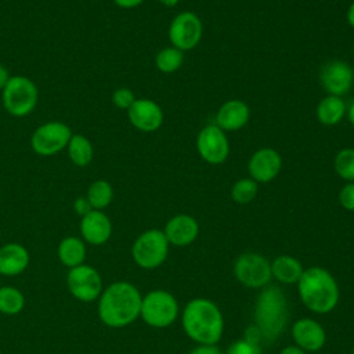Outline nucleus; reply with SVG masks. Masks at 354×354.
Returning <instances> with one entry per match:
<instances>
[{"label":"nucleus","mask_w":354,"mask_h":354,"mask_svg":"<svg viewBox=\"0 0 354 354\" xmlns=\"http://www.w3.org/2000/svg\"><path fill=\"white\" fill-rule=\"evenodd\" d=\"M142 295L127 281H116L104 288L98 297V317L109 328H124L140 318Z\"/></svg>","instance_id":"obj_1"},{"label":"nucleus","mask_w":354,"mask_h":354,"mask_svg":"<svg viewBox=\"0 0 354 354\" xmlns=\"http://www.w3.org/2000/svg\"><path fill=\"white\" fill-rule=\"evenodd\" d=\"M181 325L185 335L196 344H216L224 332V317L214 301L195 297L183 308Z\"/></svg>","instance_id":"obj_2"},{"label":"nucleus","mask_w":354,"mask_h":354,"mask_svg":"<svg viewBox=\"0 0 354 354\" xmlns=\"http://www.w3.org/2000/svg\"><path fill=\"white\" fill-rule=\"evenodd\" d=\"M297 292L304 307L315 314L333 311L340 297L336 278L319 266L304 268L297 281Z\"/></svg>","instance_id":"obj_3"},{"label":"nucleus","mask_w":354,"mask_h":354,"mask_svg":"<svg viewBox=\"0 0 354 354\" xmlns=\"http://www.w3.org/2000/svg\"><path fill=\"white\" fill-rule=\"evenodd\" d=\"M289 318L288 299L277 285H267L260 289L254 303L253 319L260 332L261 340L274 342L285 329Z\"/></svg>","instance_id":"obj_4"},{"label":"nucleus","mask_w":354,"mask_h":354,"mask_svg":"<svg viewBox=\"0 0 354 354\" xmlns=\"http://www.w3.org/2000/svg\"><path fill=\"white\" fill-rule=\"evenodd\" d=\"M180 313L177 299L167 290L155 289L142 296L140 318L149 326L167 328L177 319Z\"/></svg>","instance_id":"obj_5"},{"label":"nucleus","mask_w":354,"mask_h":354,"mask_svg":"<svg viewBox=\"0 0 354 354\" xmlns=\"http://www.w3.org/2000/svg\"><path fill=\"white\" fill-rule=\"evenodd\" d=\"M169 248L170 243L163 230L151 228L136 238L131 246V257L140 268L155 270L166 261Z\"/></svg>","instance_id":"obj_6"},{"label":"nucleus","mask_w":354,"mask_h":354,"mask_svg":"<svg viewBox=\"0 0 354 354\" xmlns=\"http://www.w3.org/2000/svg\"><path fill=\"white\" fill-rule=\"evenodd\" d=\"M39 100V91L35 82L26 76H11L6 87L1 90V101L4 109L14 118L29 115Z\"/></svg>","instance_id":"obj_7"},{"label":"nucleus","mask_w":354,"mask_h":354,"mask_svg":"<svg viewBox=\"0 0 354 354\" xmlns=\"http://www.w3.org/2000/svg\"><path fill=\"white\" fill-rule=\"evenodd\" d=\"M235 279L250 289H263L271 283V263L260 253L245 252L239 254L232 267Z\"/></svg>","instance_id":"obj_8"},{"label":"nucleus","mask_w":354,"mask_h":354,"mask_svg":"<svg viewBox=\"0 0 354 354\" xmlns=\"http://www.w3.org/2000/svg\"><path fill=\"white\" fill-rule=\"evenodd\" d=\"M72 130L68 124L58 120H51L40 124L30 137V147L40 156H53L64 149L72 137Z\"/></svg>","instance_id":"obj_9"},{"label":"nucleus","mask_w":354,"mask_h":354,"mask_svg":"<svg viewBox=\"0 0 354 354\" xmlns=\"http://www.w3.org/2000/svg\"><path fill=\"white\" fill-rule=\"evenodd\" d=\"M66 286L69 293L76 300L83 303L98 300L104 290L101 274L97 268L86 263L69 268L66 275Z\"/></svg>","instance_id":"obj_10"},{"label":"nucleus","mask_w":354,"mask_h":354,"mask_svg":"<svg viewBox=\"0 0 354 354\" xmlns=\"http://www.w3.org/2000/svg\"><path fill=\"white\" fill-rule=\"evenodd\" d=\"M202 21L191 11L177 14L169 26V40L171 46L183 53L196 47L202 39Z\"/></svg>","instance_id":"obj_11"},{"label":"nucleus","mask_w":354,"mask_h":354,"mask_svg":"<svg viewBox=\"0 0 354 354\" xmlns=\"http://www.w3.org/2000/svg\"><path fill=\"white\" fill-rule=\"evenodd\" d=\"M196 149L201 158L210 165L225 162L230 153V144L225 131L216 123L205 126L196 137Z\"/></svg>","instance_id":"obj_12"},{"label":"nucleus","mask_w":354,"mask_h":354,"mask_svg":"<svg viewBox=\"0 0 354 354\" xmlns=\"http://www.w3.org/2000/svg\"><path fill=\"white\" fill-rule=\"evenodd\" d=\"M319 82L329 95L342 97L347 94L354 83L351 66L340 59H332L322 65Z\"/></svg>","instance_id":"obj_13"},{"label":"nucleus","mask_w":354,"mask_h":354,"mask_svg":"<svg viewBox=\"0 0 354 354\" xmlns=\"http://www.w3.org/2000/svg\"><path fill=\"white\" fill-rule=\"evenodd\" d=\"M127 118L133 127L144 133L156 131L163 123L162 108L149 98H136L127 109Z\"/></svg>","instance_id":"obj_14"},{"label":"nucleus","mask_w":354,"mask_h":354,"mask_svg":"<svg viewBox=\"0 0 354 354\" xmlns=\"http://www.w3.org/2000/svg\"><path fill=\"white\" fill-rule=\"evenodd\" d=\"M292 339L306 353H317L326 343V332L314 318H300L292 325Z\"/></svg>","instance_id":"obj_15"},{"label":"nucleus","mask_w":354,"mask_h":354,"mask_svg":"<svg viewBox=\"0 0 354 354\" xmlns=\"http://www.w3.org/2000/svg\"><path fill=\"white\" fill-rule=\"evenodd\" d=\"M282 167V158L279 152L272 148L257 149L248 163L250 178L259 183H268L274 180Z\"/></svg>","instance_id":"obj_16"},{"label":"nucleus","mask_w":354,"mask_h":354,"mask_svg":"<svg viewBox=\"0 0 354 354\" xmlns=\"http://www.w3.org/2000/svg\"><path fill=\"white\" fill-rule=\"evenodd\" d=\"M80 234L88 245H104L112 235V221L102 210L93 209L80 218Z\"/></svg>","instance_id":"obj_17"},{"label":"nucleus","mask_w":354,"mask_h":354,"mask_svg":"<svg viewBox=\"0 0 354 354\" xmlns=\"http://www.w3.org/2000/svg\"><path fill=\"white\" fill-rule=\"evenodd\" d=\"M163 232L171 246L184 248L198 238L199 224L189 214H177L166 223Z\"/></svg>","instance_id":"obj_18"},{"label":"nucleus","mask_w":354,"mask_h":354,"mask_svg":"<svg viewBox=\"0 0 354 354\" xmlns=\"http://www.w3.org/2000/svg\"><path fill=\"white\" fill-rule=\"evenodd\" d=\"M30 261L28 249L18 242H8L0 246V275L15 277L22 274Z\"/></svg>","instance_id":"obj_19"},{"label":"nucleus","mask_w":354,"mask_h":354,"mask_svg":"<svg viewBox=\"0 0 354 354\" xmlns=\"http://www.w3.org/2000/svg\"><path fill=\"white\" fill-rule=\"evenodd\" d=\"M249 116L250 109L243 101L230 100L220 106L216 115V124L224 131H235L249 122Z\"/></svg>","instance_id":"obj_20"},{"label":"nucleus","mask_w":354,"mask_h":354,"mask_svg":"<svg viewBox=\"0 0 354 354\" xmlns=\"http://www.w3.org/2000/svg\"><path fill=\"white\" fill-rule=\"evenodd\" d=\"M303 271V264L296 257L289 254H281L275 257L271 263L272 278L283 285L297 283Z\"/></svg>","instance_id":"obj_21"},{"label":"nucleus","mask_w":354,"mask_h":354,"mask_svg":"<svg viewBox=\"0 0 354 354\" xmlns=\"http://www.w3.org/2000/svg\"><path fill=\"white\" fill-rule=\"evenodd\" d=\"M57 256L59 263L66 268L80 266L86 259V242L82 238L73 235L65 236L58 243Z\"/></svg>","instance_id":"obj_22"},{"label":"nucleus","mask_w":354,"mask_h":354,"mask_svg":"<svg viewBox=\"0 0 354 354\" xmlns=\"http://www.w3.org/2000/svg\"><path fill=\"white\" fill-rule=\"evenodd\" d=\"M346 102L342 97L326 95L317 105V118L325 126L337 124L346 115Z\"/></svg>","instance_id":"obj_23"},{"label":"nucleus","mask_w":354,"mask_h":354,"mask_svg":"<svg viewBox=\"0 0 354 354\" xmlns=\"http://www.w3.org/2000/svg\"><path fill=\"white\" fill-rule=\"evenodd\" d=\"M66 151L71 162L79 167H84L93 160V144L83 134H72L66 145Z\"/></svg>","instance_id":"obj_24"},{"label":"nucleus","mask_w":354,"mask_h":354,"mask_svg":"<svg viewBox=\"0 0 354 354\" xmlns=\"http://www.w3.org/2000/svg\"><path fill=\"white\" fill-rule=\"evenodd\" d=\"M86 198L94 210H104L113 199V188L106 180H95L88 185Z\"/></svg>","instance_id":"obj_25"},{"label":"nucleus","mask_w":354,"mask_h":354,"mask_svg":"<svg viewBox=\"0 0 354 354\" xmlns=\"http://www.w3.org/2000/svg\"><path fill=\"white\" fill-rule=\"evenodd\" d=\"M25 307L24 293L11 285L0 286V313L4 315H17Z\"/></svg>","instance_id":"obj_26"},{"label":"nucleus","mask_w":354,"mask_h":354,"mask_svg":"<svg viewBox=\"0 0 354 354\" xmlns=\"http://www.w3.org/2000/svg\"><path fill=\"white\" fill-rule=\"evenodd\" d=\"M184 61V54L181 50L176 47H165L155 57L156 68L163 73L176 72Z\"/></svg>","instance_id":"obj_27"},{"label":"nucleus","mask_w":354,"mask_h":354,"mask_svg":"<svg viewBox=\"0 0 354 354\" xmlns=\"http://www.w3.org/2000/svg\"><path fill=\"white\" fill-rule=\"evenodd\" d=\"M335 171L343 180L353 183L354 181V148L340 149L333 160Z\"/></svg>","instance_id":"obj_28"},{"label":"nucleus","mask_w":354,"mask_h":354,"mask_svg":"<svg viewBox=\"0 0 354 354\" xmlns=\"http://www.w3.org/2000/svg\"><path fill=\"white\" fill-rule=\"evenodd\" d=\"M259 191V184L253 178H241L231 188V198L239 205L252 202Z\"/></svg>","instance_id":"obj_29"},{"label":"nucleus","mask_w":354,"mask_h":354,"mask_svg":"<svg viewBox=\"0 0 354 354\" xmlns=\"http://www.w3.org/2000/svg\"><path fill=\"white\" fill-rule=\"evenodd\" d=\"M224 354H261L260 340H256L249 336L234 340L225 350Z\"/></svg>","instance_id":"obj_30"},{"label":"nucleus","mask_w":354,"mask_h":354,"mask_svg":"<svg viewBox=\"0 0 354 354\" xmlns=\"http://www.w3.org/2000/svg\"><path fill=\"white\" fill-rule=\"evenodd\" d=\"M134 101H136L134 93L127 87L116 88L112 94V102L119 109H126L127 111Z\"/></svg>","instance_id":"obj_31"},{"label":"nucleus","mask_w":354,"mask_h":354,"mask_svg":"<svg viewBox=\"0 0 354 354\" xmlns=\"http://www.w3.org/2000/svg\"><path fill=\"white\" fill-rule=\"evenodd\" d=\"M339 202L343 209L354 212V183H347L339 192Z\"/></svg>","instance_id":"obj_32"},{"label":"nucleus","mask_w":354,"mask_h":354,"mask_svg":"<svg viewBox=\"0 0 354 354\" xmlns=\"http://www.w3.org/2000/svg\"><path fill=\"white\" fill-rule=\"evenodd\" d=\"M73 210L76 214H79L80 217H83L84 214H87L90 210H93V207L90 206L86 196H80V198H76L73 201Z\"/></svg>","instance_id":"obj_33"},{"label":"nucleus","mask_w":354,"mask_h":354,"mask_svg":"<svg viewBox=\"0 0 354 354\" xmlns=\"http://www.w3.org/2000/svg\"><path fill=\"white\" fill-rule=\"evenodd\" d=\"M188 354H224L216 344H198Z\"/></svg>","instance_id":"obj_34"},{"label":"nucleus","mask_w":354,"mask_h":354,"mask_svg":"<svg viewBox=\"0 0 354 354\" xmlns=\"http://www.w3.org/2000/svg\"><path fill=\"white\" fill-rule=\"evenodd\" d=\"M113 3L120 8L130 10V8H136V7L141 6L144 3V0H113Z\"/></svg>","instance_id":"obj_35"},{"label":"nucleus","mask_w":354,"mask_h":354,"mask_svg":"<svg viewBox=\"0 0 354 354\" xmlns=\"http://www.w3.org/2000/svg\"><path fill=\"white\" fill-rule=\"evenodd\" d=\"M11 75L8 72V69L0 64V90H3L6 87V84L8 83Z\"/></svg>","instance_id":"obj_36"},{"label":"nucleus","mask_w":354,"mask_h":354,"mask_svg":"<svg viewBox=\"0 0 354 354\" xmlns=\"http://www.w3.org/2000/svg\"><path fill=\"white\" fill-rule=\"evenodd\" d=\"M279 354H307L304 350H301L300 347H297L296 344H290V346H286L283 347Z\"/></svg>","instance_id":"obj_37"},{"label":"nucleus","mask_w":354,"mask_h":354,"mask_svg":"<svg viewBox=\"0 0 354 354\" xmlns=\"http://www.w3.org/2000/svg\"><path fill=\"white\" fill-rule=\"evenodd\" d=\"M347 21H348L350 26L354 28V1L350 4V7L347 10Z\"/></svg>","instance_id":"obj_38"},{"label":"nucleus","mask_w":354,"mask_h":354,"mask_svg":"<svg viewBox=\"0 0 354 354\" xmlns=\"http://www.w3.org/2000/svg\"><path fill=\"white\" fill-rule=\"evenodd\" d=\"M346 112H347L348 122H350V123H351V126L354 127V102H351V104H350V106H348V109H347Z\"/></svg>","instance_id":"obj_39"},{"label":"nucleus","mask_w":354,"mask_h":354,"mask_svg":"<svg viewBox=\"0 0 354 354\" xmlns=\"http://www.w3.org/2000/svg\"><path fill=\"white\" fill-rule=\"evenodd\" d=\"M159 3H162L163 6H166V7H174V6H177L178 4V1L180 0H158Z\"/></svg>","instance_id":"obj_40"},{"label":"nucleus","mask_w":354,"mask_h":354,"mask_svg":"<svg viewBox=\"0 0 354 354\" xmlns=\"http://www.w3.org/2000/svg\"><path fill=\"white\" fill-rule=\"evenodd\" d=\"M353 77H354V69H353Z\"/></svg>","instance_id":"obj_41"},{"label":"nucleus","mask_w":354,"mask_h":354,"mask_svg":"<svg viewBox=\"0 0 354 354\" xmlns=\"http://www.w3.org/2000/svg\"><path fill=\"white\" fill-rule=\"evenodd\" d=\"M351 354H354V348H353V351H351Z\"/></svg>","instance_id":"obj_42"},{"label":"nucleus","mask_w":354,"mask_h":354,"mask_svg":"<svg viewBox=\"0 0 354 354\" xmlns=\"http://www.w3.org/2000/svg\"><path fill=\"white\" fill-rule=\"evenodd\" d=\"M0 354H1V353H0Z\"/></svg>","instance_id":"obj_43"}]
</instances>
